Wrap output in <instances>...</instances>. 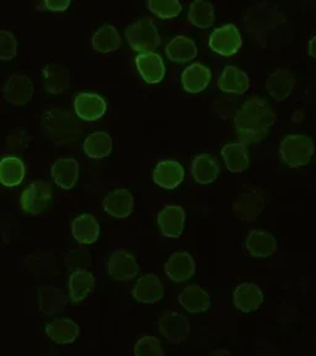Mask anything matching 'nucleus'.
Here are the masks:
<instances>
[{"instance_id": "5", "label": "nucleus", "mask_w": 316, "mask_h": 356, "mask_svg": "<svg viewBox=\"0 0 316 356\" xmlns=\"http://www.w3.org/2000/svg\"><path fill=\"white\" fill-rule=\"evenodd\" d=\"M52 200V187L44 179L33 181L24 189L20 197V206L24 211L31 216H38L46 211Z\"/></svg>"}, {"instance_id": "11", "label": "nucleus", "mask_w": 316, "mask_h": 356, "mask_svg": "<svg viewBox=\"0 0 316 356\" xmlns=\"http://www.w3.org/2000/svg\"><path fill=\"white\" fill-rule=\"evenodd\" d=\"M74 111L81 120L95 122L106 114V100L103 97L92 92L79 93L74 99Z\"/></svg>"}, {"instance_id": "37", "label": "nucleus", "mask_w": 316, "mask_h": 356, "mask_svg": "<svg viewBox=\"0 0 316 356\" xmlns=\"http://www.w3.org/2000/svg\"><path fill=\"white\" fill-rule=\"evenodd\" d=\"M147 8L161 19H173L182 11V6L178 0H149Z\"/></svg>"}, {"instance_id": "40", "label": "nucleus", "mask_w": 316, "mask_h": 356, "mask_svg": "<svg viewBox=\"0 0 316 356\" xmlns=\"http://www.w3.org/2000/svg\"><path fill=\"white\" fill-rule=\"evenodd\" d=\"M44 8L53 13H61L69 8L71 1L69 0H44Z\"/></svg>"}, {"instance_id": "29", "label": "nucleus", "mask_w": 316, "mask_h": 356, "mask_svg": "<svg viewBox=\"0 0 316 356\" xmlns=\"http://www.w3.org/2000/svg\"><path fill=\"white\" fill-rule=\"evenodd\" d=\"M222 155L230 172H244L250 165L249 151L246 145L242 143H231V144L225 145L222 147Z\"/></svg>"}, {"instance_id": "30", "label": "nucleus", "mask_w": 316, "mask_h": 356, "mask_svg": "<svg viewBox=\"0 0 316 356\" xmlns=\"http://www.w3.org/2000/svg\"><path fill=\"white\" fill-rule=\"evenodd\" d=\"M166 55L172 62L187 63L197 57L198 47L193 40L181 35L167 44Z\"/></svg>"}, {"instance_id": "34", "label": "nucleus", "mask_w": 316, "mask_h": 356, "mask_svg": "<svg viewBox=\"0 0 316 356\" xmlns=\"http://www.w3.org/2000/svg\"><path fill=\"white\" fill-rule=\"evenodd\" d=\"M122 38L113 25H103L92 38V46L99 54H110L120 47Z\"/></svg>"}, {"instance_id": "23", "label": "nucleus", "mask_w": 316, "mask_h": 356, "mask_svg": "<svg viewBox=\"0 0 316 356\" xmlns=\"http://www.w3.org/2000/svg\"><path fill=\"white\" fill-rule=\"evenodd\" d=\"M46 334L57 344H71L79 337L81 328L69 318H58L46 325Z\"/></svg>"}, {"instance_id": "8", "label": "nucleus", "mask_w": 316, "mask_h": 356, "mask_svg": "<svg viewBox=\"0 0 316 356\" xmlns=\"http://www.w3.org/2000/svg\"><path fill=\"white\" fill-rule=\"evenodd\" d=\"M106 271L115 281L128 282L138 276L140 266L131 252L125 249H117L111 254L106 264Z\"/></svg>"}, {"instance_id": "13", "label": "nucleus", "mask_w": 316, "mask_h": 356, "mask_svg": "<svg viewBox=\"0 0 316 356\" xmlns=\"http://www.w3.org/2000/svg\"><path fill=\"white\" fill-rule=\"evenodd\" d=\"M157 222L163 236L169 239H178L183 233L185 211L182 207L169 204L158 213Z\"/></svg>"}, {"instance_id": "3", "label": "nucleus", "mask_w": 316, "mask_h": 356, "mask_svg": "<svg viewBox=\"0 0 316 356\" xmlns=\"http://www.w3.org/2000/svg\"><path fill=\"white\" fill-rule=\"evenodd\" d=\"M279 155L288 166H306L314 155V143L306 135H288L281 143Z\"/></svg>"}, {"instance_id": "24", "label": "nucleus", "mask_w": 316, "mask_h": 356, "mask_svg": "<svg viewBox=\"0 0 316 356\" xmlns=\"http://www.w3.org/2000/svg\"><path fill=\"white\" fill-rule=\"evenodd\" d=\"M211 81V71L201 63H193L182 73V86L188 93H200L208 88Z\"/></svg>"}, {"instance_id": "12", "label": "nucleus", "mask_w": 316, "mask_h": 356, "mask_svg": "<svg viewBox=\"0 0 316 356\" xmlns=\"http://www.w3.org/2000/svg\"><path fill=\"white\" fill-rule=\"evenodd\" d=\"M165 273L173 282L182 284L193 277L195 273V261L188 251H177L172 254L165 264Z\"/></svg>"}, {"instance_id": "1", "label": "nucleus", "mask_w": 316, "mask_h": 356, "mask_svg": "<svg viewBox=\"0 0 316 356\" xmlns=\"http://www.w3.org/2000/svg\"><path fill=\"white\" fill-rule=\"evenodd\" d=\"M276 117L272 108L260 97H252L244 102L235 119L233 125L241 143L253 145L261 143L271 133Z\"/></svg>"}, {"instance_id": "14", "label": "nucleus", "mask_w": 316, "mask_h": 356, "mask_svg": "<svg viewBox=\"0 0 316 356\" xmlns=\"http://www.w3.org/2000/svg\"><path fill=\"white\" fill-rule=\"evenodd\" d=\"M135 63L140 76L146 83H160L166 74V66L162 61V57L156 52L139 54L135 58Z\"/></svg>"}, {"instance_id": "16", "label": "nucleus", "mask_w": 316, "mask_h": 356, "mask_svg": "<svg viewBox=\"0 0 316 356\" xmlns=\"http://www.w3.org/2000/svg\"><path fill=\"white\" fill-rule=\"evenodd\" d=\"M183 166L174 160L158 162L153 170V181L163 189H176L183 182Z\"/></svg>"}, {"instance_id": "39", "label": "nucleus", "mask_w": 316, "mask_h": 356, "mask_svg": "<svg viewBox=\"0 0 316 356\" xmlns=\"http://www.w3.org/2000/svg\"><path fill=\"white\" fill-rule=\"evenodd\" d=\"M17 52V40L14 33L0 30V61H10Z\"/></svg>"}, {"instance_id": "7", "label": "nucleus", "mask_w": 316, "mask_h": 356, "mask_svg": "<svg viewBox=\"0 0 316 356\" xmlns=\"http://www.w3.org/2000/svg\"><path fill=\"white\" fill-rule=\"evenodd\" d=\"M158 328L162 335L171 344H181L187 340L192 325L183 314L178 312H165L158 319Z\"/></svg>"}, {"instance_id": "4", "label": "nucleus", "mask_w": 316, "mask_h": 356, "mask_svg": "<svg viewBox=\"0 0 316 356\" xmlns=\"http://www.w3.org/2000/svg\"><path fill=\"white\" fill-rule=\"evenodd\" d=\"M125 38L131 49L138 52H152L161 44V36L155 22L151 19H141L125 29Z\"/></svg>"}, {"instance_id": "26", "label": "nucleus", "mask_w": 316, "mask_h": 356, "mask_svg": "<svg viewBox=\"0 0 316 356\" xmlns=\"http://www.w3.org/2000/svg\"><path fill=\"white\" fill-rule=\"evenodd\" d=\"M44 90L50 95H62L69 87V73L66 67L50 63L42 71Z\"/></svg>"}, {"instance_id": "22", "label": "nucleus", "mask_w": 316, "mask_h": 356, "mask_svg": "<svg viewBox=\"0 0 316 356\" xmlns=\"http://www.w3.org/2000/svg\"><path fill=\"white\" fill-rule=\"evenodd\" d=\"M51 177L60 188L71 191L79 178V165L74 159L57 160L51 167Z\"/></svg>"}, {"instance_id": "17", "label": "nucleus", "mask_w": 316, "mask_h": 356, "mask_svg": "<svg viewBox=\"0 0 316 356\" xmlns=\"http://www.w3.org/2000/svg\"><path fill=\"white\" fill-rule=\"evenodd\" d=\"M103 209L117 219H125L133 211V197L126 189H114L103 200Z\"/></svg>"}, {"instance_id": "10", "label": "nucleus", "mask_w": 316, "mask_h": 356, "mask_svg": "<svg viewBox=\"0 0 316 356\" xmlns=\"http://www.w3.org/2000/svg\"><path fill=\"white\" fill-rule=\"evenodd\" d=\"M33 84L25 74H13L4 88L3 97L13 106H25L33 99Z\"/></svg>"}, {"instance_id": "41", "label": "nucleus", "mask_w": 316, "mask_h": 356, "mask_svg": "<svg viewBox=\"0 0 316 356\" xmlns=\"http://www.w3.org/2000/svg\"><path fill=\"white\" fill-rule=\"evenodd\" d=\"M208 356H233V354L225 349H217V350L211 351Z\"/></svg>"}, {"instance_id": "19", "label": "nucleus", "mask_w": 316, "mask_h": 356, "mask_svg": "<svg viewBox=\"0 0 316 356\" xmlns=\"http://www.w3.org/2000/svg\"><path fill=\"white\" fill-rule=\"evenodd\" d=\"M244 246L251 255L257 259H267L269 256L274 255L278 251L277 240L272 234L263 230H253L251 232Z\"/></svg>"}, {"instance_id": "6", "label": "nucleus", "mask_w": 316, "mask_h": 356, "mask_svg": "<svg viewBox=\"0 0 316 356\" xmlns=\"http://www.w3.org/2000/svg\"><path fill=\"white\" fill-rule=\"evenodd\" d=\"M209 46L211 51L225 57L238 54V51L242 46V38L239 29L236 28L233 24H228L222 28L215 29L210 33Z\"/></svg>"}, {"instance_id": "33", "label": "nucleus", "mask_w": 316, "mask_h": 356, "mask_svg": "<svg viewBox=\"0 0 316 356\" xmlns=\"http://www.w3.org/2000/svg\"><path fill=\"white\" fill-rule=\"evenodd\" d=\"M83 150L90 159L100 160L109 156L113 151V139L106 131L89 134L84 140Z\"/></svg>"}, {"instance_id": "21", "label": "nucleus", "mask_w": 316, "mask_h": 356, "mask_svg": "<svg viewBox=\"0 0 316 356\" xmlns=\"http://www.w3.org/2000/svg\"><path fill=\"white\" fill-rule=\"evenodd\" d=\"M294 86V76L287 68H278L269 74L266 82L267 92L277 102L287 99Z\"/></svg>"}, {"instance_id": "35", "label": "nucleus", "mask_w": 316, "mask_h": 356, "mask_svg": "<svg viewBox=\"0 0 316 356\" xmlns=\"http://www.w3.org/2000/svg\"><path fill=\"white\" fill-rule=\"evenodd\" d=\"M25 177L24 162L14 157L8 156L0 160V184L6 187H15L22 184Z\"/></svg>"}, {"instance_id": "42", "label": "nucleus", "mask_w": 316, "mask_h": 356, "mask_svg": "<svg viewBox=\"0 0 316 356\" xmlns=\"http://www.w3.org/2000/svg\"><path fill=\"white\" fill-rule=\"evenodd\" d=\"M314 41H315V38H313L310 41V56H315V54H314Z\"/></svg>"}, {"instance_id": "2", "label": "nucleus", "mask_w": 316, "mask_h": 356, "mask_svg": "<svg viewBox=\"0 0 316 356\" xmlns=\"http://www.w3.org/2000/svg\"><path fill=\"white\" fill-rule=\"evenodd\" d=\"M44 130L57 144L74 143L82 135V125L71 113L63 109H51L42 119Z\"/></svg>"}, {"instance_id": "36", "label": "nucleus", "mask_w": 316, "mask_h": 356, "mask_svg": "<svg viewBox=\"0 0 316 356\" xmlns=\"http://www.w3.org/2000/svg\"><path fill=\"white\" fill-rule=\"evenodd\" d=\"M189 22L199 29H209L215 20L214 6L206 0H197L189 6Z\"/></svg>"}, {"instance_id": "27", "label": "nucleus", "mask_w": 316, "mask_h": 356, "mask_svg": "<svg viewBox=\"0 0 316 356\" xmlns=\"http://www.w3.org/2000/svg\"><path fill=\"white\" fill-rule=\"evenodd\" d=\"M73 238L79 244H94L99 239L100 227L92 214H82L74 218L72 222Z\"/></svg>"}, {"instance_id": "38", "label": "nucleus", "mask_w": 316, "mask_h": 356, "mask_svg": "<svg viewBox=\"0 0 316 356\" xmlns=\"http://www.w3.org/2000/svg\"><path fill=\"white\" fill-rule=\"evenodd\" d=\"M135 356H165L161 340L152 335L140 338L133 346Z\"/></svg>"}, {"instance_id": "28", "label": "nucleus", "mask_w": 316, "mask_h": 356, "mask_svg": "<svg viewBox=\"0 0 316 356\" xmlns=\"http://www.w3.org/2000/svg\"><path fill=\"white\" fill-rule=\"evenodd\" d=\"M94 286L95 278L93 273L87 270H77L68 280L69 298L73 303H79L93 292Z\"/></svg>"}, {"instance_id": "25", "label": "nucleus", "mask_w": 316, "mask_h": 356, "mask_svg": "<svg viewBox=\"0 0 316 356\" xmlns=\"http://www.w3.org/2000/svg\"><path fill=\"white\" fill-rule=\"evenodd\" d=\"M178 300L185 311L193 314L208 311L211 306L210 296L198 284H190L185 287L179 293Z\"/></svg>"}, {"instance_id": "20", "label": "nucleus", "mask_w": 316, "mask_h": 356, "mask_svg": "<svg viewBox=\"0 0 316 356\" xmlns=\"http://www.w3.org/2000/svg\"><path fill=\"white\" fill-rule=\"evenodd\" d=\"M217 87L224 93L244 95L250 88V78L238 67H225L217 78Z\"/></svg>"}, {"instance_id": "32", "label": "nucleus", "mask_w": 316, "mask_h": 356, "mask_svg": "<svg viewBox=\"0 0 316 356\" xmlns=\"http://www.w3.org/2000/svg\"><path fill=\"white\" fill-rule=\"evenodd\" d=\"M66 295L61 289H56L55 286H44L39 291L40 311L47 316H53L61 313L67 305Z\"/></svg>"}, {"instance_id": "31", "label": "nucleus", "mask_w": 316, "mask_h": 356, "mask_svg": "<svg viewBox=\"0 0 316 356\" xmlns=\"http://www.w3.org/2000/svg\"><path fill=\"white\" fill-rule=\"evenodd\" d=\"M220 173V167L213 156L201 154L192 162V176L195 182L200 184H210L217 179Z\"/></svg>"}, {"instance_id": "18", "label": "nucleus", "mask_w": 316, "mask_h": 356, "mask_svg": "<svg viewBox=\"0 0 316 356\" xmlns=\"http://www.w3.org/2000/svg\"><path fill=\"white\" fill-rule=\"evenodd\" d=\"M233 305L244 313L255 312L263 303V292L256 284L244 282L241 284L233 291Z\"/></svg>"}, {"instance_id": "9", "label": "nucleus", "mask_w": 316, "mask_h": 356, "mask_svg": "<svg viewBox=\"0 0 316 356\" xmlns=\"http://www.w3.org/2000/svg\"><path fill=\"white\" fill-rule=\"evenodd\" d=\"M266 204V195L261 188L249 189L233 203V213L242 222H253Z\"/></svg>"}, {"instance_id": "15", "label": "nucleus", "mask_w": 316, "mask_h": 356, "mask_svg": "<svg viewBox=\"0 0 316 356\" xmlns=\"http://www.w3.org/2000/svg\"><path fill=\"white\" fill-rule=\"evenodd\" d=\"M133 298L144 305H153L165 296V287L158 276L147 273L135 284L133 289Z\"/></svg>"}]
</instances>
